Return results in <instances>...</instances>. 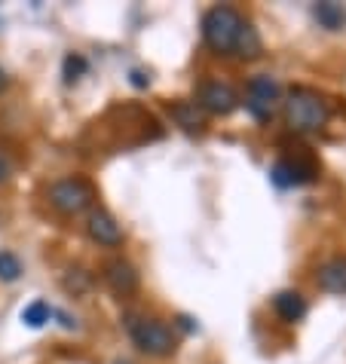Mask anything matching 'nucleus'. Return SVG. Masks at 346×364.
Returning <instances> with one entry per match:
<instances>
[{"label": "nucleus", "instance_id": "nucleus-1", "mask_svg": "<svg viewBox=\"0 0 346 364\" xmlns=\"http://www.w3.org/2000/svg\"><path fill=\"white\" fill-rule=\"evenodd\" d=\"M246 28H248V22L236 6L221 4V6H211L209 13L202 16V40H206V46L218 55H236Z\"/></svg>", "mask_w": 346, "mask_h": 364}, {"label": "nucleus", "instance_id": "nucleus-2", "mask_svg": "<svg viewBox=\"0 0 346 364\" xmlns=\"http://www.w3.org/2000/svg\"><path fill=\"white\" fill-rule=\"evenodd\" d=\"M285 107V123H288L291 132H319V129L331 119V105L325 101V95H319L310 86H294L282 101Z\"/></svg>", "mask_w": 346, "mask_h": 364}, {"label": "nucleus", "instance_id": "nucleus-3", "mask_svg": "<svg viewBox=\"0 0 346 364\" xmlns=\"http://www.w3.org/2000/svg\"><path fill=\"white\" fill-rule=\"evenodd\" d=\"M126 331L132 343L145 352V355H154V358H166L178 349V340L172 333L169 325H162L157 318H145V316H126Z\"/></svg>", "mask_w": 346, "mask_h": 364}, {"label": "nucleus", "instance_id": "nucleus-4", "mask_svg": "<svg viewBox=\"0 0 346 364\" xmlns=\"http://www.w3.org/2000/svg\"><path fill=\"white\" fill-rule=\"evenodd\" d=\"M49 205L68 218L83 215L95 205V187L86 178H62L49 187Z\"/></svg>", "mask_w": 346, "mask_h": 364}, {"label": "nucleus", "instance_id": "nucleus-5", "mask_svg": "<svg viewBox=\"0 0 346 364\" xmlns=\"http://www.w3.org/2000/svg\"><path fill=\"white\" fill-rule=\"evenodd\" d=\"M279 105H282V89L270 74H258V77L248 80L246 107H248V114L258 119V123H267V119L276 117Z\"/></svg>", "mask_w": 346, "mask_h": 364}, {"label": "nucleus", "instance_id": "nucleus-6", "mask_svg": "<svg viewBox=\"0 0 346 364\" xmlns=\"http://www.w3.org/2000/svg\"><path fill=\"white\" fill-rule=\"evenodd\" d=\"M196 105L202 114H215V117H227L239 107V92L230 83H221V80H206L196 89Z\"/></svg>", "mask_w": 346, "mask_h": 364}, {"label": "nucleus", "instance_id": "nucleus-7", "mask_svg": "<svg viewBox=\"0 0 346 364\" xmlns=\"http://www.w3.org/2000/svg\"><path fill=\"white\" fill-rule=\"evenodd\" d=\"M270 178H273L276 187H303L315 178V163H310V159H298V156L294 159L282 156V159L273 163Z\"/></svg>", "mask_w": 346, "mask_h": 364}, {"label": "nucleus", "instance_id": "nucleus-8", "mask_svg": "<svg viewBox=\"0 0 346 364\" xmlns=\"http://www.w3.org/2000/svg\"><path fill=\"white\" fill-rule=\"evenodd\" d=\"M86 232H89V239L98 242V245H105V248H117L120 242H123V230H120L117 218L110 215V211H105V208H93V211H89Z\"/></svg>", "mask_w": 346, "mask_h": 364}, {"label": "nucleus", "instance_id": "nucleus-9", "mask_svg": "<svg viewBox=\"0 0 346 364\" xmlns=\"http://www.w3.org/2000/svg\"><path fill=\"white\" fill-rule=\"evenodd\" d=\"M105 282H108V288L114 291V294H123V297L138 291V272L123 257H114V260H108L105 264Z\"/></svg>", "mask_w": 346, "mask_h": 364}, {"label": "nucleus", "instance_id": "nucleus-10", "mask_svg": "<svg viewBox=\"0 0 346 364\" xmlns=\"http://www.w3.org/2000/svg\"><path fill=\"white\" fill-rule=\"evenodd\" d=\"M319 288L328 294H343L346 297V257H331L319 267Z\"/></svg>", "mask_w": 346, "mask_h": 364}, {"label": "nucleus", "instance_id": "nucleus-11", "mask_svg": "<svg viewBox=\"0 0 346 364\" xmlns=\"http://www.w3.org/2000/svg\"><path fill=\"white\" fill-rule=\"evenodd\" d=\"M169 114L175 119V126H181L184 132H202L206 129V114L199 110L196 101H175L169 107Z\"/></svg>", "mask_w": 346, "mask_h": 364}, {"label": "nucleus", "instance_id": "nucleus-12", "mask_svg": "<svg viewBox=\"0 0 346 364\" xmlns=\"http://www.w3.org/2000/svg\"><path fill=\"white\" fill-rule=\"evenodd\" d=\"M273 309H276V316L282 321L294 325V321H300L307 316V300H303V294H298V291H279V294L273 297Z\"/></svg>", "mask_w": 346, "mask_h": 364}, {"label": "nucleus", "instance_id": "nucleus-13", "mask_svg": "<svg viewBox=\"0 0 346 364\" xmlns=\"http://www.w3.org/2000/svg\"><path fill=\"white\" fill-rule=\"evenodd\" d=\"M313 16L325 31H343L346 28V6L343 4H334V0H325V4H315L313 6Z\"/></svg>", "mask_w": 346, "mask_h": 364}, {"label": "nucleus", "instance_id": "nucleus-14", "mask_svg": "<svg viewBox=\"0 0 346 364\" xmlns=\"http://www.w3.org/2000/svg\"><path fill=\"white\" fill-rule=\"evenodd\" d=\"M49 318H53V306H49L46 300H34L22 309V321L28 328H43Z\"/></svg>", "mask_w": 346, "mask_h": 364}, {"label": "nucleus", "instance_id": "nucleus-15", "mask_svg": "<svg viewBox=\"0 0 346 364\" xmlns=\"http://www.w3.org/2000/svg\"><path fill=\"white\" fill-rule=\"evenodd\" d=\"M86 70H89V62L80 53H68L65 55V83H77Z\"/></svg>", "mask_w": 346, "mask_h": 364}, {"label": "nucleus", "instance_id": "nucleus-16", "mask_svg": "<svg viewBox=\"0 0 346 364\" xmlns=\"http://www.w3.org/2000/svg\"><path fill=\"white\" fill-rule=\"evenodd\" d=\"M22 276V264L13 251H0V282H16Z\"/></svg>", "mask_w": 346, "mask_h": 364}, {"label": "nucleus", "instance_id": "nucleus-17", "mask_svg": "<svg viewBox=\"0 0 346 364\" xmlns=\"http://www.w3.org/2000/svg\"><path fill=\"white\" fill-rule=\"evenodd\" d=\"M9 178V163L6 159H0V181H6Z\"/></svg>", "mask_w": 346, "mask_h": 364}, {"label": "nucleus", "instance_id": "nucleus-18", "mask_svg": "<svg viewBox=\"0 0 346 364\" xmlns=\"http://www.w3.org/2000/svg\"><path fill=\"white\" fill-rule=\"evenodd\" d=\"M9 86V80H6V74H4V68H0V92Z\"/></svg>", "mask_w": 346, "mask_h": 364}]
</instances>
